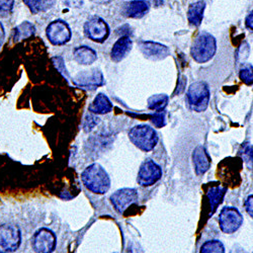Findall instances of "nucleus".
Segmentation results:
<instances>
[{"label": "nucleus", "mask_w": 253, "mask_h": 253, "mask_svg": "<svg viewBox=\"0 0 253 253\" xmlns=\"http://www.w3.org/2000/svg\"><path fill=\"white\" fill-rule=\"evenodd\" d=\"M239 77L246 85H251L253 84V67L250 64H243L240 69Z\"/></svg>", "instance_id": "nucleus-25"}, {"label": "nucleus", "mask_w": 253, "mask_h": 253, "mask_svg": "<svg viewBox=\"0 0 253 253\" xmlns=\"http://www.w3.org/2000/svg\"><path fill=\"white\" fill-rule=\"evenodd\" d=\"M226 193V187L221 186V185H214V186H211L208 192H207V198L209 200V203L211 205V210H212V212H211V215H213L217 208L219 207V205L222 203L224 196Z\"/></svg>", "instance_id": "nucleus-20"}, {"label": "nucleus", "mask_w": 253, "mask_h": 253, "mask_svg": "<svg viewBox=\"0 0 253 253\" xmlns=\"http://www.w3.org/2000/svg\"><path fill=\"white\" fill-rule=\"evenodd\" d=\"M243 161L249 170L253 171V146H247L242 152Z\"/></svg>", "instance_id": "nucleus-26"}, {"label": "nucleus", "mask_w": 253, "mask_h": 253, "mask_svg": "<svg viewBox=\"0 0 253 253\" xmlns=\"http://www.w3.org/2000/svg\"><path fill=\"white\" fill-rule=\"evenodd\" d=\"M48 40L53 45H64L71 39V31L69 26L62 19H57L52 22L46 30Z\"/></svg>", "instance_id": "nucleus-7"}, {"label": "nucleus", "mask_w": 253, "mask_h": 253, "mask_svg": "<svg viewBox=\"0 0 253 253\" xmlns=\"http://www.w3.org/2000/svg\"><path fill=\"white\" fill-rule=\"evenodd\" d=\"M162 176V170L158 164L148 159L142 163L138 172L137 181L142 186H151Z\"/></svg>", "instance_id": "nucleus-9"}, {"label": "nucleus", "mask_w": 253, "mask_h": 253, "mask_svg": "<svg viewBox=\"0 0 253 253\" xmlns=\"http://www.w3.org/2000/svg\"><path fill=\"white\" fill-rule=\"evenodd\" d=\"M217 51L216 39L209 33H201L195 40L191 49L193 59L202 64L212 59Z\"/></svg>", "instance_id": "nucleus-2"}, {"label": "nucleus", "mask_w": 253, "mask_h": 253, "mask_svg": "<svg viewBox=\"0 0 253 253\" xmlns=\"http://www.w3.org/2000/svg\"><path fill=\"white\" fill-rule=\"evenodd\" d=\"M245 209L247 214L253 218V196H249L245 202Z\"/></svg>", "instance_id": "nucleus-31"}, {"label": "nucleus", "mask_w": 253, "mask_h": 253, "mask_svg": "<svg viewBox=\"0 0 253 253\" xmlns=\"http://www.w3.org/2000/svg\"><path fill=\"white\" fill-rule=\"evenodd\" d=\"M14 4V0H0V16L8 15Z\"/></svg>", "instance_id": "nucleus-27"}, {"label": "nucleus", "mask_w": 253, "mask_h": 253, "mask_svg": "<svg viewBox=\"0 0 253 253\" xmlns=\"http://www.w3.org/2000/svg\"><path fill=\"white\" fill-rule=\"evenodd\" d=\"M98 119L92 115H89L85 118V121H84V124H83V128H84V131L85 132H90L94 126L98 124Z\"/></svg>", "instance_id": "nucleus-29"}, {"label": "nucleus", "mask_w": 253, "mask_h": 253, "mask_svg": "<svg viewBox=\"0 0 253 253\" xmlns=\"http://www.w3.org/2000/svg\"><path fill=\"white\" fill-rule=\"evenodd\" d=\"M245 25L246 27L253 32V10L248 14V16L246 17V20H245Z\"/></svg>", "instance_id": "nucleus-32"}, {"label": "nucleus", "mask_w": 253, "mask_h": 253, "mask_svg": "<svg viewBox=\"0 0 253 253\" xmlns=\"http://www.w3.org/2000/svg\"><path fill=\"white\" fill-rule=\"evenodd\" d=\"M36 33V28L30 22H24L13 30V40L14 42H18L22 40H26L31 38Z\"/></svg>", "instance_id": "nucleus-22"}, {"label": "nucleus", "mask_w": 253, "mask_h": 253, "mask_svg": "<svg viewBox=\"0 0 253 253\" xmlns=\"http://www.w3.org/2000/svg\"><path fill=\"white\" fill-rule=\"evenodd\" d=\"M138 200V193L135 188H122L111 197V202L117 212L123 214L125 211Z\"/></svg>", "instance_id": "nucleus-10"}, {"label": "nucleus", "mask_w": 253, "mask_h": 253, "mask_svg": "<svg viewBox=\"0 0 253 253\" xmlns=\"http://www.w3.org/2000/svg\"><path fill=\"white\" fill-rule=\"evenodd\" d=\"M53 62H54V65L56 66V68L59 70V72L63 76L67 78L68 74H67V70H66V67L64 64V61H63V58L62 57H54Z\"/></svg>", "instance_id": "nucleus-30"}, {"label": "nucleus", "mask_w": 253, "mask_h": 253, "mask_svg": "<svg viewBox=\"0 0 253 253\" xmlns=\"http://www.w3.org/2000/svg\"><path fill=\"white\" fill-rule=\"evenodd\" d=\"M243 223V217L235 208H224L219 216V224L221 230L226 234H232L236 232Z\"/></svg>", "instance_id": "nucleus-5"}, {"label": "nucleus", "mask_w": 253, "mask_h": 253, "mask_svg": "<svg viewBox=\"0 0 253 253\" xmlns=\"http://www.w3.org/2000/svg\"><path fill=\"white\" fill-rule=\"evenodd\" d=\"M88 110L90 113L95 115H105L112 112L113 104L107 95L99 93L95 96V98L89 105Z\"/></svg>", "instance_id": "nucleus-16"}, {"label": "nucleus", "mask_w": 253, "mask_h": 253, "mask_svg": "<svg viewBox=\"0 0 253 253\" xmlns=\"http://www.w3.org/2000/svg\"><path fill=\"white\" fill-rule=\"evenodd\" d=\"M20 244V231L10 224L0 226V252H13Z\"/></svg>", "instance_id": "nucleus-6"}, {"label": "nucleus", "mask_w": 253, "mask_h": 253, "mask_svg": "<svg viewBox=\"0 0 253 253\" xmlns=\"http://www.w3.org/2000/svg\"><path fill=\"white\" fill-rule=\"evenodd\" d=\"M133 47V42L128 36L121 37L113 47L111 51V58L114 62H121L131 52Z\"/></svg>", "instance_id": "nucleus-14"}, {"label": "nucleus", "mask_w": 253, "mask_h": 253, "mask_svg": "<svg viewBox=\"0 0 253 253\" xmlns=\"http://www.w3.org/2000/svg\"><path fill=\"white\" fill-rule=\"evenodd\" d=\"M81 179L83 184L93 194L103 195L111 187V179L102 166L94 163L85 168L82 172Z\"/></svg>", "instance_id": "nucleus-1"}, {"label": "nucleus", "mask_w": 253, "mask_h": 253, "mask_svg": "<svg viewBox=\"0 0 253 253\" xmlns=\"http://www.w3.org/2000/svg\"><path fill=\"white\" fill-rule=\"evenodd\" d=\"M201 252L204 253H211V252H215V253H223L225 252V247L222 244V242H220L219 240H212V241H208L206 242L202 248H201Z\"/></svg>", "instance_id": "nucleus-24"}, {"label": "nucleus", "mask_w": 253, "mask_h": 253, "mask_svg": "<svg viewBox=\"0 0 253 253\" xmlns=\"http://www.w3.org/2000/svg\"><path fill=\"white\" fill-rule=\"evenodd\" d=\"M205 8H206V2L203 1V0L189 5L187 10L188 23L194 27H200L204 18Z\"/></svg>", "instance_id": "nucleus-18"}, {"label": "nucleus", "mask_w": 253, "mask_h": 253, "mask_svg": "<svg viewBox=\"0 0 253 253\" xmlns=\"http://www.w3.org/2000/svg\"><path fill=\"white\" fill-rule=\"evenodd\" d=\"M56 237L51 230L41 229L34 236L33 247L36 252L49 253L55 249Z\"/></svg>", "instance_id": "nucleus-11"}, {"label": "nucleus", "mask_w": 253, "mask_h": 253, "mask_svg": "<svg viewBox=\"0 0 253 253\" xmlns=\"http://www.w3.org/2000/svg\"><path fill=\"white\" fill-rule=\"evenodd\" d=\"M168 103V96L165 94H156L152 95L148 99V109L154 112L164 111Z\"/></svg>", "instance_id": "nucleus-23"}, {"label": "nucleus", "mask_w": 253, "mask_h": 253, "mask_svg": "<svg viewBox=\"0 0 253 253\" xmlns=\"http://www.w3.org/2000/svg\"><path fill=\"white\" fill-rule=\"evenodd\" d=\"M187 103L193 111L205 112L210 101V90L207 84L203 81H197L189 86L186 94Z\"/></svg>", "instance_id": "nucleus-4"}, {"label": "nucleus", "mask_w": 253, "mask_h": 253, "mask_svg": "<svg viewBox=\"0 0 253 253\" xmlns=\"http://www.w3.org/2000/svg\"><path fill=\"white\" fill-rule=\"evenodd\" d=\"M74 82L79 86H86V87L94 86L95 88L101 85V84H103V77L100 71L92 70L89 73L87 72V73L81 74L80 77H77Z\"/></svg>", "instance_id": "nucleus-17"}, {"label": "nucleus", "mask_w": 253, "mask_h": 253, "mask_svg": "<svg viewBox=\"0 0 253 253\" xmlns=\"http://www.w3.org/2000/svg\"><path fill=\"white\" fill-rule=\"evenodd\" d=\"M150 3L146 0H133L124 4L123 13L126 17L141 18L148 13Z\"/></svg>", "instance_id": "nucleus-13"}, {"label": "nucleus", "mask_w": 253, "mask_h": 253, "mask_svg": "<svg viewBox=\"0 0 253 253\" xmlns=\"http://www.w3.org/2000/svg\"><path fill=\"white\" fill-rule=\"evenodd\" d=\"M4 38H5V32H4V28H3L2 24L0 23V47H1V46H2V44H3Z\"/></svg>", "instance_id": "nucleus-33"}, {"label": "nucleus", "mask_w": 253, "mask_h": 253, "mask_svg": "<svg viewBox=\"0 0 253 253\" xmlns=\"http://www.w3.org/2000/svg\"><path fill=\"white\" fill-rule=\"evenodd\" d=\"M139 48L147 59L153 61L163 60L169 55V49L156 42L141 41L139 42Z\"/></svg>", "instance_id": "nucleus-12"}, {"label": "nucleus", "mask_w": 253, "mask_h": 253, "mask_svg": "<svg viewBox=\"0 0 253 253\" xmlns=\"http://www.w3.org/2000/svg\"><path fill=\"white\" fill-rule=\"evenodd\" d=\"M90 1L98 4H107V3H110L112 0H90Z\"/></svg>", "instance_id": "nucleus-34"}, {"label": "nucleus", "mask_w": 253, "mask_h": 253, "mask_svg": "<svg viewBox=\"0 0 253 253\" xmlns=\"http://www.w3.org/2000/svg\"><path fill=\"white\" fill-rule=\"evenodd\" d=\"M193 161L196 173L198 175L205 174L209 170V168L211 166V159L208 152L205 149V147L200 145L194 150Z\"/></svg>", "instance_id": "nucleus-15"}, {"label": "nucleus", "mask_w": 253, "mask_h": 253, "mask_svg": "<svg viewBox=\"0 0 253 253\" xmlns=\"http://www.w3.org/2000/svg\"><path fill=\"white\" fill-rule=\"evenodd\" d=\"M151 122L154 124L157 128H162L165 126V113L164 111L161 112H154V115L151 117Z\"/></svg>", "instance_id": "nucleus-28"}, {"label": "nucleus", "mask_w": 253, "mask_h": 253, "mask_svg": "<svg viewBox=\"0 0 253 253\" xmlns=\"http://www.w3.org/2000/svg\"><path fill=\"white\" fill-rule=\"evenodd\" d=\"M24 2L33 13L37 14L51 9L55 5L56 0H24Z\"/></svg>", "instance_id": "nucleus-21"}, {"label": "nucleus", "mask_w": 253, "mask_h": 253, "mask_svg": "<svg viewBox=\"0 0 253 253\" xmlns=\"http://www.w3.org/2000/svg\"><path fill=\"white\" fill-rule=\"evenodd\" d=\"M84 33L86 37L96 43H102L110 35L109 26L99 16H92L84 25Z\"/></svg>", "instance_id": "nucleus-8"}, {"label": "nucleus", "mask_w": 253, "mask_h": 253, "mask_svg": "<svg viewBox=\"0 0 253 253\" xmlns=\"http://www.w3.org/2000/svg\"><path fill=\"white\" fill-rule=\"evenodd\" d=\"M131 142L144 152H149L156 146L158 136L155 130L147 125H139L132 128L129 132Z\"/></svg>", "instance_id": "nucleus-3"}, {"label": "nucleus", "mask_w": 253, "mask_h": 253, "mask_svg": "<svg viewBox=\"0 0 253 253\" xmlns=\"http://www.w3.org/2000/svg\"><path fill=\"white\" fill-rule=\"evenodd\" d=\"M74 59L81 65H90L97 59L95 51L87 46H80L74 49Z\"/></svg>", "instance_id": "nucleus-19"}]
</instances>
